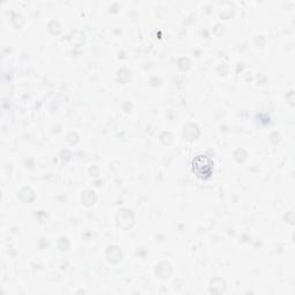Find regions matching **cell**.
Returning <instances> with one entry per match:
<instances>
[{"instance_id": "cell-1", "label": "cell", "mask_w": 295, "mask_h": 295, "mask_svg": "<svg viewBox=\"0 0 295 295\" xmlns=\"http://www.w3.org/2000/svg\"><path fill=\"white\" fill-rule=\"evenodd\" d=\"M193 171L198 178H208L212 171V162L208 156H203V164L196 158L193 163Z\"/></svg>"}]
</instances>
